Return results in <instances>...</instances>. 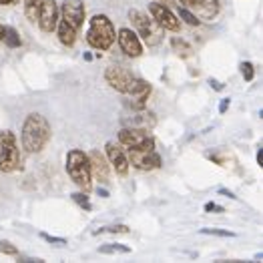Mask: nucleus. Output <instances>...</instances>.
I'll return each mask as SVG.
<instances>
[{"mask_svg":"<svg viewBox=\"0 0 263 263\" xmlns=\"http://www.w3.org/2000/svg\"><path fill=\"white\" fill-rule=\"evenodd\" d=\"M21 167V151L16 143V135L12 131H0V171L12 173Z\"/></svg>","mask_w":263,"mask_h":263,"instance_id":"obj_4","label":"nucleus"},{"mask_svg":"<svg viewBox=\"0 0 263 263\" xmlns=\"http://www.w3.org/2000/svg\"><path fill=\"white\" fill-rule=\"evenodd\" d=\"M117 39H119L121 50H123L127 57L137 59V57L143 54V44H141V39H139V34H137L135 30H131V28H121Z\"/></svg>","mask_w":263,"mask_h":263,"instance_id":"obj_11","label":"nucleus"},{"mask_svg":"<svg viewBox=\"0 0 263 263\" xmlns=\"http://www.w3.org/2000/svg\"><path fill=\"white\" fill-rule=\"evenodd\" d=\"M117 39V30L112 26V22L109 21V16L105 14H97L92 16L88 22L87 30V43L99 50H107L110 48V44Z\"/></svg>","mask_w":263,"mask_h":263,"instance_id":"obj_3","label":"nucleus"},{"mask_svg":"<svg viewBox=\"0 0 263 263\" xmlns=\"http://www.w3.org/2000/svg\"><path fill=\"white\" fill-rule=\"evenodd\" d=\"M72 199H74V203H79L83 209L90 211V203H88V199H87V193H74Z\"/></svg>","mask_w":263,"mask_h":263,"instance_id":"obj_27","label":"nucleus"},{"mask_svg":"<svg viewBox=\"0 0 263 263\" xmlns=\"http://www.w3.org/2000/svg\"><path fill=\"white\" fill-rule=\"evenodd\" d=\"M61 14H63V21L68 22L72 28H81L83 22H85V4L83 0H65L63 6H61Z\"/></svg>","mask_w":263,"mask_h":263,"instance_id":"obj_10","label":"nucleus"},{"mask_svg":"<svg viewBox=\"0 0 263 263\" xmlns=\"http://www.w3.org/2000/svg\"><path fill=\"white\" fill-rule=\"evenodd\" d=\"M54 30L59 32V39H61V43L65 44V46H72V44L77 43V28H72L68 22L59 21Z\"/></svg>","mask_w":263,"mask_h":263,"instance_id":"obj_17","label":"nucleus"},{"mask_svg":"<svg viewBox=\"0 0 263 263\" xmlns=\"http://www.w3.org/2000/svg\"><path fill=\"white\" fill-rule=\"evenodd\" d=\"M0 253H4V255H18V249L10 241H0Z\"/></svg>","mask_w":263,"mask_h":263,"instance_id":"obj_26","label":"nucleus"},{"mask_svg":"<svg viewBox=\"0 0 263 263\" xmlns=\"http://www.w3.org/2000/svg\"><path fill=\"white\" fill-rule=\"evenodd\" d=\"M18 0H0V6H10V4H16Z\"/></svg>","mask_w":263,"mask_h":263,"instance_id":"obj_33","label":"nucleus"},{"mask_svg":"<svg viewBox=\"0 0 263 263\" xmlns=\"http://www.w3.org/2000/svg\"><path fill=\"white\" fill-rule=\"evenodd\" d=\"M88 163H90V173L97 177L99 181H109L110 167L105 155L101 153V151H92V153L88 155Z\"/></svg>","mask_w":263,"mask_h":263,"instance_id":"obj_14","label":"nucleus"},{"mask_svg":"<svg viewBox=\"0 0 263 263\" xmlns=\"http://www.w3.org/2000/svg\"><path fill=\"white\" fill-rule=\"evenodd\" d=\"M59 14H61V10H59V4L54 0H43V6H41L36 22H39V26L43 28L44 32H52L57 28V24H59Z\"/></svg>","mask_w":263,"mask_h":263,"instance_id":"obj_12","label":"nucleus"},{"mask_svg":"<svg viewBox=\"0 0 263 263\" xmlns=\"http://www.w3.org/2000/svg\"><path fill=\"white\" fill-rule=\"evenodd\" d=\"M195 8L199 18L203 21H213L217 14H219V0H193L191 4Z\"/></svg>","mask_w":263,"mask_h":263,"instance_id":"obj_16","label":"nucleus"},{"mask_svg":"<svg viewBox=\"0 0 263 263\" xmlns=\"http://www.w3.org/2000/svg\"><path fill=\"white\" fill-rule=\"evenodd\" d=\"M229 103H231V99H221V105H219V112H221V115H223V112L227 110Z\"/></svg>","mask_w":263,"mask_h":263,"instance_id":"obj_30","label":"nucleus"},{"mask_svg":"<svg viewBox=\"0 0 263 263\" xmlns=\"http://www.w3.org/2000/svg\"><path fill=\"white\" fill-rule=\"evenodd\" d=\"M41 6H43V0H24V14L30 22H36Z\"/></svg>","mask_w":263,"mask_h":263,"instance_id":"obj_18","label":"nucleus"},{"mask_svg":"<svg viewBox=\"0 0 263 263\" xmlns=\"http://www.w3.org/2000/svg\"><path fill=\"white\" fill-rule=\"evenodd\" d=\"M257 165H263V149L257 151Z\"/></svg>","mask_w":263,"mask_h":263,"instance_id":"obj_34","label":"nucleus"},{"mask_svg":"<svg viewBox=\"0 0 263 263\" xmlns=\"http://www.w3.org/2000/svg\"><path fill=\"white\" fill-rule=\"evenodd\" d=\"M105 149H107V161H109V165H112V169L117 171V175L125 177L129 173V161H127V153L115 143V141H109L107 145H105Z\"/></svg>","mask_w":263,"mask_h":263,"instance_id":"obj_13","label":"nucleus"},{"mask_svg":"<svg viewBox=\"0 0 263 263\" xmlns=\"http://www.w3.org/2000/svg\"><path fill=\"white\" fill-rule=\"evenodd\" d=\"M2 41L6 46H10V48H16V46H21V36H18V32L12 28V26H4V32H2Z\"/></svg>","mask_w":263,"mask_h":263,"instance_id":"obj_20","label":"nucleus"},{"mask_svg":"<svg viewBox=\"0 0 263 263\" xmlns=\"http://www.w3.org/2000/svg\"><path fill=\"white\" fill-rule=\"evenodd\" d=\"M205 211H207V213H223L225 209H223L221 205H217V203L209 201V203H205Z\"/></svg>","mask_w":263,"mask_h":263,"instance_id":"obj_28","label":"nucleus"},{"mask_svg":"<svg viewBox=\"0 0 263 263\" xmlns=\"http://www.w3.org/2000/svg\"><path fill=\"white\" fill-rule=\"evenodd\" d=\"M43 239H46L48 243H59V245H65L66 243V239H63V237H50L46 233H43Z\"/></svg>","mask_w":263,"mask_h":263,"instance_id":"obj_29","label":"nucleus"},{"mask_svg":"<svg viewBox=\"0 0 263 263\" xmlns=\"http://www.w3.org/2000/svg\"><path fill=\"white\" fill-rule=\"evenodd\" d=\"M105 79L110 87L123 95H131L133 88H135V83H137V77L131 74L127 68L123 66H109L107 72H105Z\"/></svg>","mask_w":263,"mask_h":263,"instance_id":"obj_8","label":"nucleus"},{"mask_svg":"<svg viewBox=\"0 0 263 263\" xmlns=\"http://www.w3.org/2000/svg\"><path fill=\"white\" fill-rule=\"evenodd\" d=\"M2 32H4V26L0 24V43H2Z\"/></svg>","mask_w":263,"mask_h":263,"instance_id":"obj_36","label":"nucleus"},{"mask_svg":"<svg viewBox=\"0 0 263 263\" xmlns=\"http://www.w3.org/2000/svg\"><path fill=\"white\" fill-rule=\"evenodd\" d=\"M119 143L127 149H155V139L149 129L129 127L119 133Z\"/></svg>","mask_w":263,"mask_h":263,"instance_id":"obj_6","label":"nucleus"},{"mask_svg":"<svg viewBox=\"0 0 263 263\" xmlns=\"http://www.w3.org/2000/svg\"><path fill=\"white\" fill-rule=\"evenodd\" d=\"M149 95H151V85H149L147 81H143V79H137L135 88H133V92L129 95V97H131L133 109H137V110L145 109V103H147Z\"/></svg>","mask_w":263,"mask_h":263,"instance_id":"obj_15","label":"nucleus"},{"mask_svg":"<svg viewBox=\"0 0 263 263\" xmlns=\"http://www.w3.org/2000/svg\"><path fill=\"white\" fill-rule=\"evenodd\" d=\"M127 161H129V165H133L135 169H141V171H155L163 163L161 155L155 149H129Z\"/></svg>","mask_w":263,"mask_h":263,"instance_id":"obj_7","label":"nucleus"},{"mask_svg":"<svg viewBox=\"0 0 263 263\" xmlns=\"http://www.w3.org/2000/svg\"><path fill=\"white\" fill-rule=\"evenodd\" d=\"M149 12H151V18H153L163 30H173V32H177V30L181 28L179 16L173 14L165 4H161V2H151V4H149Z\"/></svg>","mask_w":263,"mask_h":263,"instance_id":"obj_9","label":"nucleus"},{"mask_svg":"<svg viewBox=\"0 0 263 263\" xmlns=\"http://www.w3.org/2000/svg\"><path fill=\"white\" fill-rule=\"evenodd\" d=\"M209 85L215 88V90H221V88H223V85H221V83H217V81H213V79L209 81Z\"/></svg>","mask_w":263,"mask_h":263,"instance_id":"obj_31","label":"nucleus"},{"mask_svg":"<svg viewBox=\"0 0 263 263\" xmlns=\"http://www.w3.org/2000/svg\"><path fill=\"white\" fill-rule=\"evenodd\" d=\"M131 229L127 225H109V227H101L99 231H95V235L99 233H129Z\"/></svg>","mask_w":263,"mask_h":263,"instance_id":"obj_22","label":"nucleus"},{"mask_svg":"<svg viewBox=\"0 0 263 263\" xmlns=\"http://www.w3.org/2000/svg\"><path fill=\"white\" fill-rule=\"evenodd\" d=\"M129 18H131L133 26L137 28V34L139 36H143V41L147 44H157L161 41V32H163V28L153 21V18H149L145 12H141V10H137V8H131L129 10Z\"/></svg>","mask_w":263,"mask_h":263,"instance_id":"obj_5","label":"nucleus"},{"mask_svg":"<svg viewBox=\"0 0 263 263\" xmlns=\"http://www.w3.org/2000/svg\"><path fill=\"white\" fill-rule=\"evenodd\" d=\"M66 173L68 177L85 191L88 193L92 189V173H90V163H88V155L72 149L66 155Z\"/></svg>","mask_w":263,"mask_h":263,"instance_id":"obj_2","label":"nucleus"},{"mask_svg":"<svg viewBox=\"0 0 263 263\" xmlns=\"http://www.w3.org/2000/svg\"><path fill=\"white\" fill-rule=\"evenodd\" d=\"M179 18L185 21L189 26H197L199 22H201V21H197V16H195L193 12H189L187 8H179Z\"/></svg>","mask_w":263,"mask_h":263,"instance_id":"obj_23","label":"nucleus"},{"mask_svg":"<svg viewBox=\"0 0 263 263\" xmlns=\"http://www.w3.org/2000/svg\"><path fill=\"white\" fill-rule=\"evenodd\" d=\"M179 2H181V4H187V6H191V4H193V0H179Z\"/></svg>","mask_w":263,"mask_h":263,"instance_id":"obj_35","label":"nucleus"},{"mask_svg":"<svg viewBox=\"0 0 263 263\" xmlns=\"http://www.w3.org/2000/svg\"><path fill=\"white\" fill-rule=\"evenodd\" d=\"M52 137L50 125L41 112H30L22 125V147L26 153H41Z\"/></svg>","mask_w":263,"mask_h":263,"instance_id":"obj_1","label":"nucleus"},{"mask_svg":"<svg viewBox=\"0 0 263 263\" xmlns=\"http://www.w3.org/2000/svg\"><path fill=\"white\" fill-rule=\"evenodd\" d=\"M101 253H131V247L123 245V243H107L103 247H99Z\"/></svg>","mask_w":263,"mask_h":263,"instance_id":"obj_21","label":"nucleus"},{"mask_svg":"<svg viewBox=\"0 0 263 263\" xmlns=\"http://www.w3.org/2000/svg\"><path fill=\"white\" fill-rule=\"evenodd\" d=\"M219 193H221V195H227L229 199H237L233 193H231V191H227V189H219Z\"/></svg>","mask_w":263,"mask_h":263,"instance_id":"obj_32","label":"nucleus"},{"mask_svg":"<svg viewBox=\"0 0 263 263\" xmlns=\"http://www.w3.org/2000/svg\"><path fill=\"white\" fill-rule=\"evenodd\" d=\"M171 48H173V52H177V54H179V57H183V59L191 57V52H193L191 44L185 43V41H183V39H179V36H173V39H171Z\"/></svg>","mask_w":263,"mask_h":263,"instance_id":"obj_19","label":"nucleus"},{"mask_svg":"<svg viewBox=\"0 0 263 263\" xmlns=\"http://www.w3.org/2000/svg\"><path fill=\"white\" fill-rule=\"evenodd\" d=\"M241 74L247 83H249V81H253V77H255L253 65H251V63H241Z\"/></svg>","mask_w":263,"mask_h":263,"instance_id":"obj_25","label":"nucleus"},{"mask_svg":"<svg viewBox=\"0 0 263 263\" xmlns=\"http://www.w3.org/2000/svg\"><path fill=\"white\" fill-rule=\"evenodd\" d=\"M203 235H217V237H235L233 231H227V229H211V227H205L201 229Z\"/></svg>","mask_w":263,"mask_h":263,"instance_id":"obj_24","label":"nucleus"}]
</instances>
